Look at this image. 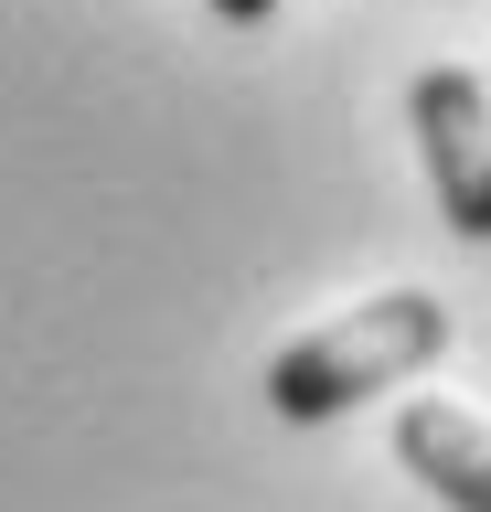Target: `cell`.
<instances>
[{
	"mask_svg": "<svg viewBox=\"0 0 491 512\" xmlns=\"http://www.w3.org/2000/svg\"><path fill=\"white\" fill-rule=\"evenodd\" d=\"M438 352H449V299H438V288H385V299L299 331V342L267 363V406L289 416V427H321V416H353L363 395L427 374Z\"/></svg>",
	"mask_w": 491,
	"mask_h": 512,
	"instance_id": "obj_1",
	"label": "cell"
},
{
	"mask_svg": "<svg viewBox=\"0 0 491 512\" xmlns=\"http://www.w3.org/2000/svg\"><path fill=\"white\" fill-rule=\"evenodd\" d=\"M406 118H417L427 182H438V214H449L459 246H491V86L470 64H427L406 86Z\"/></svg>",
	"mask_w": 491,
	"mask_h": 512,
	"instance_id": "obj_2",
	"label": "cell"
},
{
	"mask_svg": "<svg viewBox=\"0 0 491 512\" xmlns=\"http://www.w3.org/2000/svg\"><path fill=\"white\" fill-rule=\"evenodd\" d=\"M395 459L406 480H427L449 512H491V427L449 395H406L395 406Z\"/></svg>",
	"mask_w": 491,
	"mask_h": 512,
	"instance_id": "obj_3",
	"label": "cell"
},
{
	"mask_svg": "<svg viewBox=\"0 0 491 512\" xmlns=\"http://www.w3.org/2000/svg\"><path fill=\"white\" fill-rule=\"evenodd\" d=\"M203 11H214V22H235V32H257L267 11H278V0H203Z\"/></svg>",
	"mask_w": 491,
	"mask_h": 512,
	"instance_id": "obj_4",
	"label": "cell"
},
{
	"mask_svg": "<svg viewBox=\"0 0 491 512\" xmlns=\"http://www.w3.org/2000/svg\"><path fill=\"white\" fill-rule=\"evenodd\" d=\"M481 86H491V75H481Z\"/></svg>",
	"mask_w": 491,
	"mask_h": 512,
	"instance_id": "obj_5",
	"label": "cell"
}]
</instances>
